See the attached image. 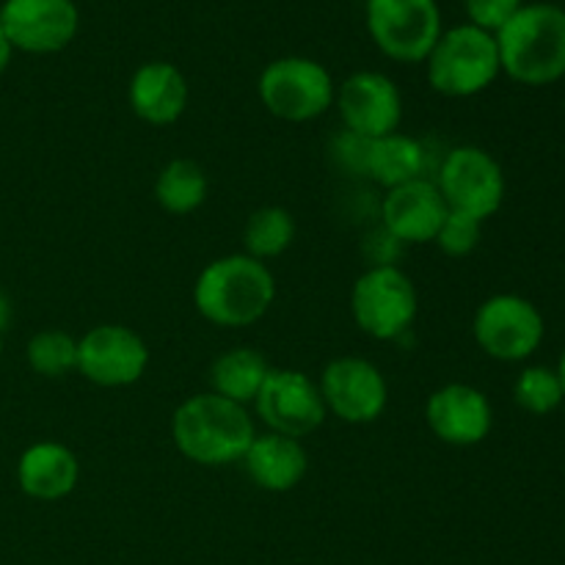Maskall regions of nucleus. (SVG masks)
<instances>
[{"instance_id": "obj_1", "label": "nucleus", "mask_w": 565, "mask_h": 565, "mask_svg": "<svg viewBox=\"0 0 565 565\" xmlns=\"http://www.w3.org/2000/svg\"><path fill=\"white\" fill-rule=\"evenodd\" d=\"M257 428L246 406L207 392L193 395L171 417V439L188 461L199 467H230L243 461Z\"/></svg>"}, {"instance_id": "obj_2", "label": "nucleus", "mask_w": 565, "mask_h": 565, "mask_svg": "<svg viewBox=\"0 0 565 565\" xmlns=\"http://www.w3.org/2000/svg\"><path fill=\"white\" fill-rule=\"evenodd\" d=\"M276 298L270 268L248 254H226L213 259L193 285V303L207 323L221 329H243L268 315Z\"/></svg>"}, {"instance_id": "obj_3", "label": "nucleus", "mask_w": 565, "mask_h": 565, "mask_svg": "<svg viewBox=\"0 0 565 565\" xmlns=\"http://www.w3.org/2000/svg\"><path fill=\"white\" fill-rule=\"evenodd\" d=\"M494 39L502 72L522 86H550L565 75V9L561 6H522Z\"/></svg>"}, {"instance_id": "obj_4", "label": "nucleus", "mask_w": 565, "mask_h": 565, "mask_svg": "<svg viewBox=\"0 0 565 565\" xmlns=\"http://www.w3.org/2000/svg\"><path fill=\"white\" fill-rule=\"evenodd\" d=\"M428 83L445 97H475L500 77V50L494 33L463 22L441 31L439 42L425 58Z\"/></svg>"}, {"instance_id": "obj_5", "label": "nucleus", "mask_w": 565, "mask_h": 565, "mask_svg": "<svg viewBox=\"0 0 565 565\" xmlns=\"http://www.w3.org/2000/svg\"><path fill=\"white\" fill-rule=\"evenodd\" d=\"M257 92L268 114L281 121L301 125V121L318 119L331 108L337 86L331 81V72L320 61L285 55L265 66Z\"/></svg>"}, {"instance_id": "obj_6", "label": "nucleus", "mask_w": 565, "mask_h": 565, "mask_svg": "<svg viewBox=\"0 0 565 565\" xmlns=\"http://www.w3.org/2000/svg\"><path fill=\"white\" fill-rule=\"evenodd\" d=\"M417 309V287L397 265H370L351 290L353 320L364 334L381 342L406 334Z\"/></svg>"}, {"instance_id": "obj_7", "label": "nucleus", "mask_w": 565, "mask_h": 565, "mask_svg": "<svg viewBox=\"0 0 565 565\" xmlns=\"http://www.w3.org/2000/svg\"><path fill=\"white\" fill-rule=\"evenodd\" d=\"M367 31L386 58L425 64L445 28L436 0H367Z\"/></svg>"}, {"instance_id": "obj_8", "label": "nucleus", "mask_w": 565, "mask_h": 565, "mask_svg": "<svg viewBox=\"0 0 565 565\" xmlns=\"http://www.w3.org/2000/svg\"><path fill=\"white\" fill-rule=\"evenodd\" d=\"M475 340L497 362H524L544 342V315L533 301L513 292L486 298L475 312Z\"/></svg>"}, {"instance_id": "obj_9", "label": "nucleus", "mask_w": 565, "mask_h": 565, "mask_svg": "<svg viewBox=\"0 0 565 565\" xmlns=\"http://www.w3.org/2000/svg\"><path fill=\"white\" fill-rule=\"evenodd\" d=\"M436 188L447 207L486 221L505 202L502 166L480 147H456L445 154L436 174Z\"/></svg>"}, {"instance_id": "obj_10", "label": "nucleus", "mask_w": 565, "mask_h": 565, "mask_svg": "<svg viewBox=\"0 0 565 565\" xmlns=\"http://www.w3.org/2000/svg\"><path fill=\"white\" fill-rule=\"evenodd\" d=\"M147 342L127 326H94L77 340V373L105 390L136 384L147 373Z\"/></svg>"}, {"instance_id": "obj_11", "label": "nucleus", "mask_w": 565, "mask_h": 565, "mask_svg": "<svg viewBox=\"0 0 565 565\" xmlns=\"http://www.w3.org/2000/svg\"><path fill=\"white\" fill-rule=\"evenodd\" d=\"M254 408L270 434L290 436V439L315 434L329 414L320 386L309 375L290 367H270L263 390L254 397Z\"/></svg>"}, {"instance_id": "obj_12", "label": "nucleus", "mask_w": 565, "mask_h": 565, "mask_svg": "<svg viewBox=\"0 0 565 565\" xmlns=\"http://www.w3.org/2000/svg\"><path fill=\"white\" fill-rule=\"evenodd\" d=\"M318 386L326 412L348 425L375 423L390 403L384 373L373 362L359 356H340L326 364Z\"/></svg>"}, {"instance_id": "obj_13", "label": "nucleus", "mask_w": 565, "mask_h": 565, "mask_svg": "<svg viewBox=\"0 0 565 565\" xmlns=\"http://www.w3.org/2000/svg\"><path fill=\"white\" fill-rule=\"evenodd\" d=\"M0 25L11 47L33 55L61 53L81 31L75 0H6Z\"/></svg>"}, {"instance_id": "obj_14", "label": "nucleus", "mask_w": 565, "mask_h": 565, "mask_svg": "<svg viewBox=\"0 0 565 565\" xmlns=\"http://www.w3.org/2000/svg\"><path fill=\"white\" fill-rule=\"evenodd\" d=\"M337 110L345 130L375 141L397 132L403 119L401 88L384 72H353L334 94Z\"/></svg>"}, {"instance_id": "obj_15", "label": "nucleus", "mask_w": 565, "mask_h": 565, "mask_svg": "<svg viewBox=\"0 0 565 565\" xmlns=\"http://www.w3.org/2000/svg\"><path fill=\"white\" fill-rule=\"evenodd\" d=\"M425 423L430 434L450 447H475L491 434L494 412L478 386H439L425 403Z\"/></svg>"}, {"instance_id": "obj_16", "label": "nucleus", "mask_w": 565, "mask_h": 565, "mask_svg": "<svg viewBox=\"0 0 565 565\" xmlns=\"http://www.w3.org/2000/svg\"><path fill=\"white\" fill-rule=\"evenodd\" d=\"M447 213L450 207L430 177L392 188L381 199V226L403 246L434 243Z\"/></svg>"}, {"instance_id": "obj_17", "label": "nucleus", "mask_w": 565, "mask_h": 565, "mask_svg": "<svg viewBox=\"0 0 565 565\" xmlns=\"http://www.w3.org/2000/svg\"><path fill=\"white\" fill-rule=\"evenodd\" d=\"M127 99H130V108L138 119L154 127H166L174 125L185 114L191 88H188L185 75L174 64L149 61L132 72Z\"/></svg>"}, {"instance_id": "obj_18", "label": "nucleus", "mask_w": 565, "mask_h": 565, "mask_svg": "<svg viewBox=\"0 0 565 565\" xmlns=\"http://www.w3.org/2000/svg\"><path fill=\"white\" fill-rule=\"evenodd\" d=\"M81 480V461L58 441H36L17 463V483L28 497L42 502L64 500Z\"/></svg>"}, {"instance_id": "obj_19", "label": "nucleus", "mask_w": 565, "mask_h": 565, "mask_svg": "<svg viewBox=\"0 0 565 565\" xmlns=\"http://www.w3.org/2000/svg\"><path fill=\"white\" fill-rule=\"evenodd\" d=\"M246 472L252 483L263 491L285 494L292 491L309 469V456L303 450L301 439H290L281 434H257L252 447L243 456Z\"/></svg>"}, {"instance_id": "obj_20", "label": "nucleus", "mask_w": 565, "mask_h": 565, "mask_svg": "<svg viewBox=\"0 0 565 565\" xmlns=\"http://www.w3.org/2000/svg\"><path fill=\"white\" fill-rule=\"evenodd\" d=\"M425 171H428V152L417 138L406 136V132H390V136L370 141L367 177L386 191L423 180L428 177Z\"/></svg>"}, {"instance_id": "obj_21", "label": "nucleus", "mask_w": 565, "mask_h": 565, "mask_svg": "<svg viewBox=\"0 0 565 565\" xmlns=\"http://www.w3.org/2000/svg\"><path fill=\"white\" fill-rule=\"evenodd\" d=\"M268 373L270 364L263 353L254 351V348H232L213 362L210 384H213L215 395L246 406L259 395Z\"/></svg>"}, {"instance_id": "obj_22", "label": "nucleus", "mask_w": 565, "mask_h": 565, "mask_svg": "<svg viewBox=\"0 0 565 565\" xmlns=\"http://www.w3.org/2000/svg\"><path fill=\"white\" fill-rule=\"evenodd\" d=\"M207 174L191 158H177L160 169L154 180V199L171 215H188L207 199Z\"/></svg>"}, {"instance_id": "obj_23", "label": "nucleus", "mask_w": 565, "mask_h": 565, "mask_svg": "<svg viewBox=\"0 0 565 565\" xmlns=\"http://www.w3.org/2000/svg\"><path fill=\"white\" fill-rule=\"evenodd\" d=\"M243 241H246L248 257L259 259V263L281 257L296 241V218L285 207L254 210L246 221Z\"/></svg>"}, {"instance_id": "obj_24", "label": "nucleus", "mask_w": 565, "mask_h": 565, "mask_svg": "<svg viewBox=\"0 0 565 565\" xmlns=\"http://www.w3.org/2000/svg\"><path fill=\"white\" fill-rule=\"evenodd\" d=\"M28 364L42 379L77 373V340L61 329L39 331L28 342Z\"/></svg>"}, {"instance_id": "obj_25", "label": "nucleus", "mask_w": 565, "mask_h": 565, "mask_svg": "<svg viewBox=\"0 0 565 565\" xmlns=\"http://www.w3.org/2000/svg\"><path fill=\"white\" fill-rule=\"evenodd\" d=\"M513 397H516L519 408L535 414V417H544V414L555 412L565 401L557 370L544 367V364L522 370L516 384H513Z\"/></svg>"}, {"instance_id": "obj_26", "label": "nucleus", "mask_w": 565, "mask_h": 565, "mask_svg": "<svg viewBox=\"0 0 565 565\" xmlns=\"http://www.w3.org/2000/svg\"><path fill=\"white\" fill-rule=\"evenodd\" d=\"M480 235H483V221L472 218L467 213L450 210L445 224L436 232V246L447 254V257H467L480 246Z\"/></svg>"}, {"instance_id": "obj_27", "label": "nucleus", "mask_w": 565, "mask_h": 565, "mask_svg": "<svg viewBox=\"0 0 565 565\" xmlns=\"http://www.w3.org/2000/svg\"><path fill=\"white\" fill-rule=\"evenodd\" d=\"M463 6H467V14L472 25L497 33L522 9L524 0H463Z\"/></svg>"}, {"instance_id": "obj_28", "label": "nucleus", "mask_w": 565, "mask_h": 565, "mask_svg": "<svg viewBox=\"0 0 565 565\" xmlns=\"http://www.w3.org/2000/svg\"><path fill=\"white\" fill-rule=\"evenodd\" d=\"M334 160L340 163L342 171H351L356 177H367V154H370V141L367 138L356 136L351 130H342L334 138Z\"/></svg>"}, {"instance_id": "obj_29", "label": "nucleus", "mask_w": 565, "mask_h": 565, "mask_svg": "<svg viewBox=\"0 0 565 565\" xmlns=\"http://www.w3.org/2000/svg\"><path fill=\"white\" fill-rule=\"evenodd\" d=\"M11 53H14V47H11L9 36H6L3 25H0V75H3V72H6V66H9V61H11Z\"/></svg>"}, {"instance_id": "obj_30", "label": "nucleus", "mask_w": 565, "mask_h": 565, "mask_svg": "<svg viewBox=\"0 0 565 565\" xmlns=\"http://www.w3.org/2000/svg\"><path fill=\"white\" fill-rule=\"evenodd\" d=\"M9 323H11V303H9V298L0 292V334H3L6 326Z\"/></svg>"}, {"instance_id": "obj_31", "label": "nucleus", "mask_w": 565, "mask_h": 565, "mask_svg": "<svg viewBox=\"0 0 565 565\" xmlns=\"http://www.w3.org/2000/svg\"><path fill=\"white\" fill-rule=\"evenodd\" d=\"M557 379H561L563 395H565V351H563V356H561V364H557Z\"/></svg>"}, {"instance_id": "obj_32", "label": "nucleus", "mask_w": 565, "mask_h": 565, "mask_svg": "<svg viewBox=\"0 0 565 565\" xmlns=\"http://www.w3.org/2000/svg\"><path fill=\"white\" fill-rule=\"evenodd\" d=\"M0 359H3V337H0Z\"/></svg>"}]
</instances>
